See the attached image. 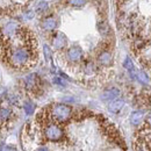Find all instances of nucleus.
<instances>
[{
    "mask_svg": "<svg viewBox=\"0 0 151 151\" xmlns=\"http://www.w3.org/2000/svg\"><path fill=\"white\" fill-rule=\"evenodd\" d=\"M48 111V116L50 117L49 120L54 121V122H66L72 114V109L70 106L64 105V104H56L52 105Z\"/></svg>",
    "mask_w": 151,
    "mask_h": 151,
    "instance_id": "obj_1",
    "label": "nucleus"
},
{
    "mask_svg": "<svg viewBox=\"0 0 151 151\" xmlns=\"http://www.w3.org/2000/svg\"><path fill=\"white\" fill-rule=\"evenodd\" d=\"M43 122H45V124L43 126V136L45 139L57 142L64 137V130L56 122H50L49 119H43Z\"/></svg>",
    "mask_w": 151,
    "mask_h": 151,
    "instance_id": "obj_2",
    "label": "nucleus"
},
{
    "mask_svg": "<svg viewBox=\"0 0 151 151\" xmlns=\"http://www.w3.org/2000/svg\"><path fill=\"white\" fill-rule=\"evenodd\" d=\"M66 56L70 62H79L83 57V50L79 47H72L68 50Z\"/></svg>",
    "mask_w": 151,
    "mask_h": 151,
    "instance_id": "obj_3",
    "label": "nucleus"
},
{
    "mask_svg": "<svg viewBox=\"0 0 151 151\" xmlns=\"http://www.w3.org/2000/svg\"><path fill=\"white\" fill-rule=\"evenodd\" d=\"M52 44H54V48L57 50H60L63 49L65 45H66V37L64 34L62 33H57L55 35V37L52 40Z\"/></svg>",
    "mask_w": 151,
    "mask_h": 151,
    "instance_id": "obj_4",
    "label": "nucleus"
},
{
    "mask_svg": "<svg viewBox=\"0 0 151 151\" xmlns=\"http://www.w3.org/2000/svg\"><path fill=\"white\" fill-rule=\"evenodd\" d=\"M119 95H120V91H119L117 88H111V90H107V91H105V92L102 93L101 99L105 100V101H108V100L116 99Z\"/></svg>",
    "mask_w": 151,
    "mask_h": 151,
    "instance_id": "obj_5",
    "label": "nucleus"
},
{
    "mask_svg": "<svg viewBox=\"0 0 151 151\" xmlns=\"http://www.w3.org/2000/svg\"><path fill=\"white\" fill-rule=\"evenodd\" d=\"M98 59H99V63H100V64L107 66V65H109V64L112 63V54H111L109 51L105 50V51H102V52L99 55Z\"/></svg>",
    "mask_w": 151,
    "mask_h": 151,
    "instance_id": "obj_6",
    "label": "nucleus"
},
{
    "mask_svg": "<svg viewBox=\"0 0 151 151\" xmlns=\"http://www.w3.org/2000/svg\"><path fill=\"white\" fill-rule=\"evenodd\" d=\"M56 26H57L56 19H55V18H51V17L44 19L43 22H42V27H43V29H45V30H54V29L56 28Z\"/></svg>",
    "mask_w": 151,
    "mask_h": 151,
    "instance_id": "obj_7",
    "label": "nucleus"
},
{
    "mask_svg": "<svg viewBox=\"0 0 151 151\" xmlns=\"http://www.w3.org/2000/svg\"><path fill=\"white\" fill-rule=\"evenodd\" d=\"M36 80H37V77L35 73H30L24 78V85L28 90H33L35 86H36Z\"/></svg>",
    "mask_w": 151,
    "mask_h": 151,
    "instance_id": "obj_8",
    "label": "nucleus"
},
{
    "mask_svg": "<svg viewBox=\"0 0 151 151\" xmlns=\"http://www.w3.org/2000/svg\"><path fill=\"white\" fill-rule=\"evenodd\" d=\"M123 105H124V101H123V100H114L113 102L109 104L108 109H109V112H112V113H119V112L122 109Z\"/></svg>",
    "mask_w": 151,
    "mask_h": 151,
    "instance_id": "obj_9",
    "label": "nucleus"
},
{
    "mask_svg": "<svg viewBox=\"0 0 151 151\" xmlns=\"http://www.w3.org/2000/svg\"><path fill=\"white\" fill-rule=\"evenodd\" d=\"M142 119H143V113L139 112V111H136V112H134L130 115V122H132V124H134V126H138L141 123Z\"/></svg>",
    "mask_w": 151,
    "mask_h": 151,
    "instance_id": "obj_10",
    "label": "nucleus"
},
{
    "mask_svg": "<svg viewBox=\"0 0 151 151\" xmlns=\"http://www.w3.org/2000/svg\"><path fill=\"white\" fill-rule=\"evenodd\" d=\"M123 65H124V68H126V69L129 71L130 76H132V78L135 79V78H136V73H135V68H134V64H132V59H130L129 57H127V58H126V60H124Z\"/></svg>",
    "mask_w": 151,
    "mask_h": 151,
    "instance_id": "obj_11",
    "label": "nucleus"
},
{
    "mask_svg": "<svg viewBox=\"0 0 151 151\" xmlns=\"http://www.w3.org/2000/svg\"><path fill=\"white\" fill-rule=\"evenodd\" d=\"M11 115H12V111L9 108H6V107L0 108V121H2V122L7 121L11 117Z\"/></svg>",
    "mask_w": 151,
    "mask_h": 151,
    "instance_id": "obj_12",
    "label": "nucleus"
},
{
    "mask_svg": "<svg viewBox=\"0 0 151 151\" xmlns=\"http://www.w3.org/2000/svg\"><path fill=\"white\" fill-rule=\"evenodd\" d=\"M23 109H24V112H26L27 115H32V114L34 113L35 105H34L33 102H30V101H27V102H24V105H23Z\"/></svg>",
    "mask_w": 151,
    "mask_h": 151,
    "instance_id": "obj_13",
    "label": "nucleus"
},
{
    "mask_svg": "<svg viewBox=\"0 0 151 151\" xmlns=\"http://www.w3.org/2000/svg\"><path fill=\"white\" fill-rule=\"evenodd\" d=\"M98 29L100 30V33L101 34H106L107 33V30H108V24L106 23V22H99V24H98Z\"/></svg>",
    "mask_w": 151,
    "mask_h": 151,
    "instance_id": "obj_14",
    "label": "nucleus"
},
{
    "mask_svg": "<svg viewBox=\"0 0 151 151\" xmlns=\"http://www.w3.org/2000/svg\"><path fill=\"white\" fill-rule=\"evenodd\" d=\"M136 77L138 78V80H141L142 83H144V84H147L148 81H149V79H148V76L145 75L143 71H139V72H137L136 73Z\"/></svg>",
    "mask_w": 151,
    "mask_h": 151,
    "instance_id": "obj_15",
    "label": "nucleus"
},
{
    "mask_svg": "<svg viewBox=\"0 0 151 151\" xmlns=\"http://www.w3.org/2000/svg\"><path fill=\"white\" fill-rule=\"evenodd\" d=\"M69 2H70L72 6L80 7V6H84V5L86 4V0H69Z\"/></svg>",
    "mask_w": 151,
    "mask_h": 151,
    "instance_id": "obj_16",
    "label": "nucleus"
},
{
    "mask_svg": "<svg viewBox=\"0 0 151 151\" xmlns=\"http://www.w3.org/2000/svg\"><path fill=\"white\" fill-rule=\"evenodd\" d=\"M43 51H44L45 59H47V60H49V59L51 58V50H50V48H49L48 45H44V47H43Z\"/></svg>",
    "mask_w": 151,
    "mask_h": 151,
    "instance_id": "obj_17",
    "label": "nucleus"
},
{
    "mask_svg": "<svg viewBox=\"0 0 151 151\" xmlns=\"http://www.w3.org/2000/svg\"><path fill=\"white\" fill-rule=\"evenodd\" d=\"M47 8H48V4H47V2H44V1H42V2H40V4H38L37 12H44Z\"/></svg>",
    "mask_w": 151,
    "mask_h": 151,
    "instance_id": "obj_18",
    "label": "nucleus"
},
{
    "mask_svg": "<svg viewBox=\"0 0 151 151\" xmlns=\"http://www.w3.org/2000/svg\"><path fill=\"white\" fill-rule=\"evenodd\" d=\"M93 70H94V65H93V63H87L86 66H85V71H86V73H91V72H93Z\"/></svg>",
    "mask_w": 151,
    "mask_h": 151,
    "instance_id": "obj_19",
    "label": "nucleus"
},
{
    "mask_svg": "<svg viewBox=\"0 0 151 151\" xmlns=\"http://www.w3.org/2000/svg\"><path fill=\"white\" fill-rule=\"evenodd\" d=\"M54 83L57 84V85H60V86H65V81L62 78H58V77L54 78Z\"/></svg>",
    "mask_w": 151,
    "mask_h": 151,
    "instance_id": "obj_20",
    "label": "nucleus"
},
{
    "mask_svg": "<svg viewBox=\"0 0 151 151\" xmlns=\"http://www.w3.org/2000/svg\"><path fill=\"white\" fill-rule=\"evenodd\" d=\"M0 151H18L14 147H11V145H5V147H2Z\"/></svg>",
    "mask_w": 151,
    "mask_h": 151,
    "instance_id": "obj_21",
    "label": "nucleus"
},
{
    "mask_svg": "<svg viewBox=\"0 0 151 151\" xmlns=\"http://www.w3.org/2000/svg\"><path fill=\"white\" fill-rule=\"evenodd\" d=\"M26 18H27V19H32V18H34V12H28V13L26 14Z\"/></svg>",
    "mask_w": 151,
    "mask_h": 151,
    "instance_id": "obj_22",
    "label": "nucleus"
},
{
    "mask_svg": "<svg viewBox=\"0 0 151 151\" xmlns=\"http://www.w3.org/2000/svg\"><path fill=\"white\" fill-rule=\"evenodd\" d=\"M37 151H49L45 147H41V148H38Z\"/></svg>",
    "mask_w": 151,
    "mask_h": 151,
    "instance_id": "obj_23",
    "label": "nucleus"
}]
</instances>
